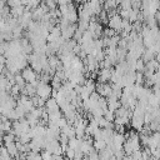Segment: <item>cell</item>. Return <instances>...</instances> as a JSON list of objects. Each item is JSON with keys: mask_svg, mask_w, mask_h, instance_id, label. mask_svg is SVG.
Here are the masks:
<instances>
[{"mask_svg": "<svg viewBox=\"0 0 160 160\" xmlns=\"http://www.w3.org/2000/svg\"><path fill=\"white\" fill-rule=\"evenodd\" d=\"M2 130H4L5 134L11 130V121H10V120H6V121L2 122Z\"/></svg>", "mask_w": 160, "mask_h": 160, "instance_id": "21", "label": "cell"}, {"mask_svg": "<svg viewBox=\"0 0 160 160\" xmlns=\"http://www.w3.org/2000/svg\"><path fill=\"white\" fill-rule=\"evenodd\" d=\"M64 155H65V158H68L69 160H72V159L75 158V151H74V149L66 148V150L64 151Z\"/></svg>", "mask_w": 160, "mask_h": 160, "instance_id": "16", "label": "cell"}, {"mask_svg": "<svg viewBox=\"0 0 160 160\" xmlns=\"http://www.w3.org/2000/svg\"><path fill=\"white\" fill-rule=\"evenodd\" d=\"M40 155H41V159L42 160H51V154L48 150H45V149H42L40 151Z\"/></svg>", "mask_w": 160, "mask_h": 160, "instance_id": "20", "label": "cell"}, {"mask_svg": "<svg viewBox=\"0 0 160 160\" xmlns=\"http://www.w3.org/2000/svg\"><path fill=\"white\" fill-rule=\"evenodd\" d=\"M61 116H62V114H61L60 110L54 111V112H48V122H55V124H56V121H58Z\"/></svg>", "mask_w": 160, "mask_h": 160, "instance_id": "8", "label": "cell"}, {"mask_svg": "<svg viewBox=\"0 0 160 160\" xmlns=\"http://www.w3.org/2000/svg\"><path fill=\"white\" fill-rule=\"evenodd\" d=\"M104 119L108 120V121H114L115 119V115H114V111H110V110H105L104 114H102Z\"/></svg>", "mask_w": 160, "mask_h": 160, "instance_id": "15", "label": "cell"}, {"mask_svg": "<svg viewBox=\"0 0 160 160\" xmlns=\"http://www.w3.org/2000/svg\"><path fill=\"white\" fill-rule=\"evenodd\" d=\"M105 146H106V142L104 141V140H92V148L96 150V151H100V150H102V149H105Z\"/></svg>", "mask_w": 160, "mask_h": 160, "instance_id": "13", "label": "cell"}, {"mask_svg": "<svg viewBox=\"0 0 160 160\" xmlns=\"http://www.w3.org/2000/svg\"><path fill=\"white\" fill-rule=\"evenodd\" d=\"M24 11H25V6L20 5L18 8H11L10 9V15L14 16V18H19V16H21L24 14Z\"/></svg>", "mask_w": 160, "mask_h": 160, "instance_id": "9", "label": "cell"}, {"mask_svg": "<svg viewBox=\"0 0 160 160\" xmlns=\"http://www.w3.org/2000/svg\"><path fill=\"white\" fill-rule=\"evenodd\" d=\"M14 80H15V84L20 88V89H22L24 86H25V80H24V78L21 76V74L20 72H16L15 75H14Z\"/></svg>", "mask_w": 160, "mask_h": 160, "instance_id": "12", "label": "cell"}, {"mask_svg": "<svg viewBox=\"0 0 160 160\" xmlns=\"http://www.w3.org/2000/svg\"><path fill=\"white\" fill-rule=\"evenodd\" d=\"M111 68H102L100 70H98V81L99 82H108L110 80V75H111Z\"/></svg>", "mask_w": 160, "mask_h": 160, "instance_id": "4", "label": "cell"}, {"mask_svg": "<svg viewBox=\"0 0 160 160\" xmlns=\"http://www.w3.org/2000/svg\"><path fill=\"white\" fill-rule=\"evenodd\" d=\"M44 109H45L48 112H54V111L60 110V108H59V105H58V102H56V100H55L54 98H49V99L45 100V106H44Z\"/></svg>", "mask_w": 160, "mask_h": 160, "instance_id": "5", "label": "cell"}, {"mask_svg": "<svg viewBox=\"0 0 160 160\" xmlns=\"http://www.w3.org/2000/svg\"><path fill=\"white\" fill-rule=\"evenodd\" d=\"M119 5H120V9H121V10H130V9H131L130 0H121V2H120Z\"/></svg>", "mask_w": 160, "mask_h": 160, "instance_id": "18", "label": "cell"}, {"mask_svg": "<svg viewBox=\"0 0 160 160\" xmlns=\"http://www.w3.org/2000/svg\"><path fill=\"white\" fill-rule=\"evenodd\" d=\"M16 140V136L10 131V132H6V134H4L2 135V142L4 144H8V142H12V141H15Z\"/></svg>", "mask_w": 160, "mask_h": 160, "instance_id": "14", "label": "cell"}, {"mask_svg": "<svg viewBox=\"0 0 160 160\" xmlns=\"http://www.w3.org/2000/svg\"><path fill=\"white\" fill-rule=\"evenodd\" d=\"M4 68H5V64H4V62H0V74L2 72V70H4Z\"/></svg>", "mask_w": 160, "mask_h": 160, "instance_id": "25", "label": "cell"}, {"mask_svg": "<svg viewBox=\"0 0 160 160\" xmlns=\"http://www.w3.org/2000/svg\"><path fill=\"white\" fill-rule=\"evenodd\" d=\"M62 160H69V159H68V158H64V159H62Z\"/></svg>", "mask_w": 160, "mask_h": 160, "instance_id": "26", "label": "cell"}, {"mask_svg": "<svg viewBox=\"0 0 160 160\" xmlns=\"http://www.w3.org/2000/svg\"><path fill=\"white\" fill-rule=\"evenodd\" d=\"M148 105H149L150 108H158V105H159V96L151 92V94L148 96Z\"/></svg>", "mask_w": 160, "mask_h": 160, "instance_id": "10", "label": "cell"}, {"mask_svg": "<svg viewBox=\"0 0 160 160\" xmlns=\"http://www.w3.org/2000/svg\"><path fill=\"white\" fill-rule=\"evenodd\" d=\"M21 76L24 78L25 82H30V84L38 79V74H36L30 66H26V68L22 69V71H21Z\"/></svg>", "mask_w": 160, "mask_h": 160, "instance_id": "3", "label": "cell"}, {"mask_svg": "<svg viewBox=\"0 0 160 160\" xmlns=\"http://www.w3.org/2000/svg\"><path fill=\"white\" fill-rule=\"evenodd\" d=\"M51 86L49 84H42L40 82L38 86H36V95L41 99H49L50 98V94H51Z\"/></svg>", "mask_w": 160, "mask_h": 160, "instance_id": "2", "label": "cell"}, {"mask_svg": "<svg viewBox=\"0 0 160 160\" xmlns=\"http://www.w3.org/2000/svg\"><path fill=\"white\" fill-rule=\"evenodd\" d=\"M44 4L49 8V10H54V9H56V5H58L54 0H45V1H44Z\"/></svg>", "mask_w": 160, "mask_h": 160, "instance_id": "22", "label": "cell"}, {"mask_svg": "<svg viewBox=\"0 0 160 160\" xmlns=\"http://www.w3.org/2000/svg\"><path fill=\"white\" fill-rule=\"evenodd\" d=\"M119 16H120L121 19H128V16H129V10H121V9H120Z\"/></svg>", "mask_w": 160, "mask_h": 160, "instance_id": "23", "label": "cell"}, {"mask_svg": "<svg viewBox=\"0 0 160 160\" xmlns=\"http://www.w3.org/2000/svg\"><path fill=\"white\" fill-rule=\"evenodd\" d=\"M56 125H58V128H59V129H62L64 126H66V125H68V120H66L64 116H61V118L56 121Z\"/></svg>", "mask_w": 160, "mask_h": 160, "instance_id": "19", "label": "cell"}, {"mask_svg": "<svg viewBox=\"0 0 160 160\" xmlns=\"http://www.w3.org/2000/svg\"><path fill=\"white\" fill-rule=\"evenodd\" d=\"M5 148H6V150H8V152H9V155H10L11 158H16V156H18V154H19V151H18V149H16V145H15V141H12V142H8V144H5Z\"/></svg>", "mask_w": 160, "mask_h": 160, "instance_id": "7", "label": "cell"}, {"mask_svg": "<svg viewBox=\"0 0 160 160\" xmlns=\"http://www.w3.org/2000/svg\"><path fill=\"white\" fill-rule=\"evenodd\" d=\"M144 66H145V62H144L141 59H138L136 62H135V71H141V72H142Z\"/></svg>", "mask_w": 160, "mask_h": 160, "instance_id": "17", "label": "cell"}, {"mask_svg": "<svg viewBox=\"0 0 160 160\" xmlns=\"http://www.w3.org/2000/svg\"><path fill=\"white\" fill-rule=\"evenodd\" d=\"M95 86H96V82L92 80V79H86L85 82H84V88L89 91V94H91L92 91H95Z\"/></svg>", "mask_w": 160, "mask_h": 160, "instance_id": "11", "label": "cell"}, {"mask_svg": "<svg viewBox=\"0 0 160 160\" xmlns=\"http://www.w3.org/2000/svg\"><path fill=\"white\" fill-rule=\"evenodd\" d=\"M60 64H61V62H60L58 55L54 54V55H49V56H48V65H49L50 68H52V69L56 70V68H58Z\"/></svg>", "mask_w": 160, "mask_h": 160, "instance_id": "6", "label": "cell"}, {"mask_svg": "<svg viewBox=\"0 0 160 160\" xmlns=\"http://www.w3.org/2000/svg\"><path fill=\"white\" fill-rule=\"evenodd\" d=\"M6 4H4L1 0H0V14H1V11H2V9H4V6H5Z\"/></svg>", "mask_w": 160, "mask_h": 160, "instance_id": "24", "label": "cell"}, {"mask_svg": "<svg viewBox=\"0 0 160 160\" xmlns=\"http://www.w3.org/2000/svg\"><path fill=\"white\" fill-rule=\"evenodd\" d=\"M108 28L115 30L116 34L121 31V18L119 16V14H115L108 19Z\"/></svg>", "mask_w": 160, "mask_h": 160, "instance_id": "1", "label": "cell"}]
</instances>
